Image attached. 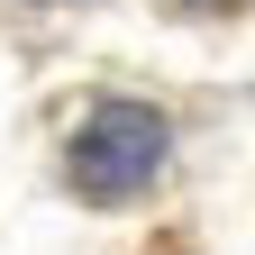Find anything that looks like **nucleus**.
Here are the masks:
<instances>
[{
	"label": "nucleus",
	"instance_id": "nucleus-1",
	"mask_svg": "<svg viewBox=\"0 0 255 255\" xmlns=\"http://www.w3.org/2000/svg\"><path fill=\"white\" fill-rule=\"evenodd\" d=\"M155 173H164V119L146 101H110L82 119V137H73V191L82 201H128Z\"/></svg>",
	"mask_w": 255,
	"mask_h": 255
},
{
	"label": "nucleus",
	"instance_id": "nucleus-2",
	"mask_svg": "<svg viewBox=\"0 0 255 255\" xmlns=\"http://www.w3.org/2000/svg\"><path fill=\"white\" fill-rule=\"evenodd\" d=\"M173 9H228V0H173Z\"/></svg>",
	"mask_w": 255,
	"mask_h": 255
}]
</instances>
